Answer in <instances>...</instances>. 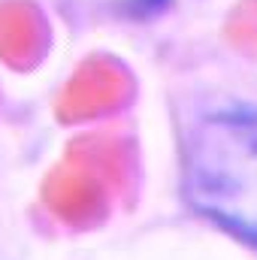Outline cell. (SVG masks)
<instances>
[{
    "mask_svg": "<svg viewBox=\"0 0 257 260\" xmlns=\"http://www.w3.org/2000/svg\"><path fill=\"white\" fill-rule=\"evenodd\" d=\"M182 191L194 212L257 248V106H221L194 121Z\"/></svg>",
    "mask_w": 257,
    "mask_h": 260,
    "instance_id": "cell-1",
    "label": "cell"
}]
</instances>
